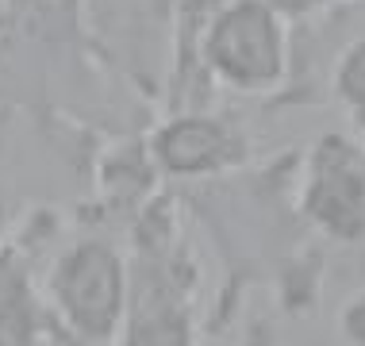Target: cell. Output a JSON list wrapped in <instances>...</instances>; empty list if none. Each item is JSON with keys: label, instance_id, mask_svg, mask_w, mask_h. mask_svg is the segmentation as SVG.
Masks as SVG:
<instances>
[{"label": "cell", "instance_id": "1", "mask_svg": "<svg viewBox=\"0 0 365 346\" xmlns=\"http://www.w3.org/2000/svg\"><path fill=\"white\" fill-rule=\"evenodd\" d=\"M296 151L250 162L215 181L181 185L189 220L208 235L223 262L220 300L208 308L204 335L227 331L246 289L269 285L284 312H315L323 289V239L300 220L292 200Z\"/></svg>", "mask_w": 365, "mask_h": 346}, {"label": "cell", "instance_id": "2", "mask_svg": "<svg viewBox=\"0 0 365 346\" xmlns=\"http://www.w3.org/2000/svg\"><path fill=\"white\" fill-rule=\"evenodd\" d=\"M127 254V320L120 342L189 346L204 339L208 304L204 270L192 246V220L177 185H158L123 227Z\"/></svg>", "mask_w": 365, "mask_h": 346}, {"label": "cell", "instance_id": "3", "mask_svg": "<svg viewBox=\"0 0 365 346\" xmlns=\"http://www.w3.org/2000/svg\"><path fill=\"white\" fill-rule=\"evenodd\" d=\"M43 265V292L62 342H120L127 320V254L108 227L70 220Z\"/></svg>", "mask_w": 365, "mask_h": 346}, {"label": "cell", "instance_id": "4", "mask_svg": "<svg viewBox=\"0 0 365 346\" xmlns=\"http://www.w3.org/2000/svg\"><path fill=\"white\" fill-rule=\"evenodd\" d=\"M81 16L101 69L158 116L173 69L181 0H81Z\"/></svg>", "mask_w": 365, "mask_h": 346}, {"label": "cell", "instance_id": "5", "mask_svg": "<svg viewBox=\"0 0 365 346\" xmlns=\"http://www.w3.org/2000/svg\"><path fill=\"white\" fill-rule=\"evenodd\" d=\"M70 227L66 204H31L0 239V346L62 342L43 292V265Z\"/></svg>", "mask_w": 365, "mask_h": 346}, {"label": "cell", "instance_id": "6", "mask_svg": "<svg viewBox=\"0 0 365 346\" xmlns=\"http://www.w3.org/2000/svg\"><path fill=\"white\" fill-rule=\"evenodd\" d=\"M292 200L315 239L331 246L365 243V138L323 131L296 151Z\"/></svg>", "mask_w": 365, "mask_h": 346}, {"label": "cell", "instance_id": "7", "mask_svg": "<svg viewBox=\"0 0 365 346\" xmlns=\"http://www.w3.org/2000/svg\"><path fill=\"white\" fill-rule=\"evenodd\" d=\"M154 170L170 185H200L254 162V135L242 116L220 104L158 112L143 131Z\"/></svg>", "mask_w": 365, "mask_h": 346}, {"label": "cell", "instance_id": "8", "mask_svg": "<svg viewBox=\"0 0 365 346\" xmlns=\"http://www.w3.org/2000/svg\"><path fill=\"white\" fill-rule=\"evenodd\" d=\"M339 331H342V339H350V342H365V289L358 296H350V304L342 308Z\"/></svg>", "mask_w": 365, "mask_h": 346}, {"label": "cell", "instance_id": "9", "mask_svg": "<svg viewBox=\"0 0 365 346\" xmlns=\"http://www.w3.org/2000/svg\"><path fill=\"white\" fill-rule=\"evenodd\" d=\"M292 8L296 19L312 16V12H323V8H346V4H365V0H284Z\"/></svg>", "mask_w": 365, "mask_h": 346}]
</instances>
